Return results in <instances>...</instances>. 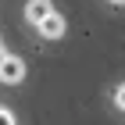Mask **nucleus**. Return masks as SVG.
Returning a JSON list of instances; mask_svg holds the SVG:
<instances>
[{
  "mask_svg": "<svg viewBox=\"0 0 125 125\" xmlns=\"http://www.w3.org/2000/svg\"><path fill=\"white\" fill-rule=\"evenodd\" d=\"M0 125H18V122H14V115H11L7 107H0Z\"/></svg>",
  "mask_w": 125,
  "mask_h": 125,
  "instance_id": "20e7f679",
  "label": "nucleus"
},
{
  "mask_svg": "<svg viewBox=\"0 0 125 125\" xmlns=\"http://www.w3.org/2000/svg\"><path fill=\"white\" fill-rule=\"evenodd\" d=\"M115 104H118V107H122V111H125V82H122V86L115 89Z\"/></svg>",
  "mask_w": 125,
  "mask_h": 125,
  "instance_id": "39448f33",
  "label": "nucleus"
},
{
  "mask_svg": "<svg viewBox=\"0 0 125 125\" xmlns=\"http://www.w3.org/2000/svg\"><path fill=\"white\" fill-rule=\"evenodd\" d=\"M21 79H25V61L14 57V54H7V57H4V64H0V82L14 86V82H21Z\"/></svg>",
  "mask_w": 125,
  "mask_h": 125,
  "instance_id": "f03ea898",
  "label": "nucleus"
},
{
  "mask_svg": "<svg viewBox=\"0 0 125 125\" xmlns=\"http://www.w3.org/2000/svg\"><path fill=\"white\" fill-rule=\"evenodd\" d=\"M4 57H7V50H4V47H0V64H4Z\"/></svg>",
  "mask_w": 125,
  "mask_h": 125,
  "instance_id": "423d86ee",
  "label": "nucleus"
},
{
  "mask_svg": "<svg viewBox=\"0 0 125 125\" xmlns=\"http://www.w3.org/2000/svg\"><path fill=\"white\" fill-rule=\"evenodd\" d=\"M50 11H54V4H50V0H29V4H25V18H29L32 25H39Z\"/></svg>",
  "mask_w": 125,
  "mask_h": 125,
  "instance_id": "7ed1b4c3",
  "label": "nucleus"
},
{
  "mask_svg": "<svg viewBox=\"0 0 125 125\" xmlns=\"http://www.w3.org/2000/svg\"><path fill=\"white\" fill-rule=\"evenodd\" d=\"M111 4H125V0H111Z\"/></svg>",
  "mask_w": 125,
  "mask_h": 125,
  "instance_id": "0eeeda50",
  "label": "nucleus"
},
{
  "mask_svg": "<svg viewBox=\"0 0 125 125\" xmlns=\"http://www.w3.org/2000/svg\"><path fill=\"white\" fill-rule=\"evenodd\" d=\"M36 29H39V36H43V39H61V36H64V29H68V21H64V14L50 11L47 18L36 25Z\"/></svg>",
  "mask_w": 125,
  "mask_h": 125,
  "instance_id": "f257e3e1",
  "label": "nucleus"
}]
</instances>
